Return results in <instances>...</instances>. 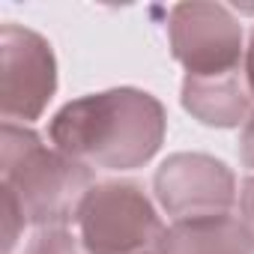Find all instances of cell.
Listing matches in <instances>:
<instances>
[{
  "label": "cell",
  "mask_w": 254,
  "mask_h": 254,
  "mask_svg": "<svg viewBox=\"0 0 254 254\" xmlns=\"http://www.w3.org/2000/svg\"><path fill=\"white\" fill-rule=\"evenodd\" d=\"M239 218H242V224L251 230V236H254V177H248L245 183H242V191H239Z\"/></svg>",
  "instance_id": "cell-11"
},
{
  "label": "cell",
  "mask_w": 254,
  "mask_h": 254,
  "mask_svg": "<svg viewBox=\"0 0 254 254\" xmlns=\"http://www.w3.org/2000/svg\"><path fill=\"white\" fill-rule=\"evenodd\" d=\"M0 197H3V254H12V248L18 242V233H21V227L27 221H24V215H21V209H18L12 194L0 191Z\"/></svg>",
  "instance_id": "cell-10"
},
{
  "label": "cell",
  "mask_w": 254,
  "mask_h": 254,
  "mask_svg": "<svg viewBox=\"0 0 254 254\" xmlns=\"http://www.w3.org/2000/svg\"><path fill=\"white\" fill-rule=\"evenodd\" d=\"M159 206L177 221H200L230 215L236 203L233 171L206 153H174L153 177Z\"/></svg>",
  "instance_id": "cell-6"
},
{
  "label": "cell",
  "mask_w": 254,
  "mask_h": 254,
  "mask_svg": "<svg viewBox=\"0 0 254 254\" xmlns=\"http://www.w3.org/2000/svg\"><path fill=\"white\" fill-rule=\"evenodd\" d=\"M57 90V60L51 42L36 30L0 27V114L3 123L30 126L42 117Z\"/></svg>",
  "instance_id": "cell-5"
},
{
  "label": "cell",
  "mask_w": 254,
  "mask_h": 254,
  "mask_svg": "<svg viewBox=\"0 0 254 254\" xmlns=\"http://www.w3.org/2000/svg\"><path fill=\"white\" fill-rule=\"evenodd\" d=\"M183 108L203 126L215 129H233L245 126V120L254 111V96L248 90L245 66L227 75H186L183 78Z\"/></svg>",
  "instance_id": "cell-7"
},
{
  "label": "cell",
  "mask_w": 254,
  "mask_h": 254,
  "mask_svg": "<svg viewBox=\"0 0 254 254\" xmlns=\"http://www.w3.org/2000/svg\"><path fill=\"white\" fill-rule=\"evenodd\" d=\"M168 39L186 75H227L245 66L242 24L221 3H177L168 15Z\"/></svg>",
  "instance_id": "cell-4"
},
{
  "label": "cell",
  "mask_w": 254,
  "mask_h": 254,
  "mask_svg": "<svg viewBox=\"0 0 254 254\" xmlns=\"http://www.w3.org/2000/svg\"><path fill=\"white\" fill-rule=\"evenodd\" d=\"M93 171L57 147H45L30 126L3 123L0 132V191L15 197L27 224L66 227L78 221L93 189Z\"/></svg>",
  "instance_id": "cell-2"
},
{
  "label": "cell",
  "mask_w": 254,
  "mask_h": 254,
  "mask_svg": "<svg viewBox=\"0 0 254 254\" xmlns=\"http://www.w3.org/2000/svg\"><path fill=\"white\" fill-rule=\"evenodd\" d=\"M239 159L245 168H254V111L242 126V135H239Z\"/></svg>",
  "instance_id": "cell-12"
},
{
  "label": "cell",
  "mask_w": 254,
  "mask_h": 254,
  "mask_svg": "<svg viewBox=\"0 0 254 254\" xmlns=\"http://www.w3.org/2000/svg\"><path fill=\"white\" fill-rule=\"evenodd\" d=\"M24 254H87V248L66 227H45V230H36Z\"/></svg>",
  "instance_id": "cell-9"
},
{
  "label": "cell",
  "mask_w": 254,
  "mask_h": 254,
  "mask_svg": "<svg viewBox=\"0 0 254 254\" xmlns=\"http://www.w3.org/2000/svg\"><path fill=\"white\" fill-rule=\"evenodd\" d=\"M162 254H254V236L233 215L177 221L165 233Z\"/></svg>",
  "instance_id": "cell-8"
},
{
  "label": "cell",
  "mask_w": 254,
  "mask_h": 254,
  "mask_svg": "<svg viewBox=\"0 0 254 254\" xmlns=\"http://www.w3.org/2000/svg\"><path fill=\"white\" fill-rule=\"evenodd\" d=\"M245 78H248V90L254 96V30H251L248 48H245Z\"/></svg>",
  "instance_id": "cell-13"
},
{
  "label": "cell",
  "mask_w": 254,
  "mask_h": 254,
  "mask_svg": "<svg viewBox=\"0 0 254 254\" xmlns=\"http://www.w3.org/2000/svg\"><path fill=\"white\" fill-rule=\"evenodd\" d=\"M87 254H162L168 227L153 200L132 180H105L90 189L78 212Z\"/></svg>",
  "instance_id": "cell-3"
},
{
  "label": "cell",
  "mask_w": 254,
  "mask_h": 254,
  "mask_svg": "<svg viewBox=\"0 0 254 254\" xmlns=\"http://www.w3.org/2000/svg\"><path fill=\"white\" fill-rule=\"evenodd\" d=\"M168 117L162 102L138 87H114L66 102L51 126V144L87 168L135 171L162 147Z\"/></svg>",
  "instance_id": "cell-1"
}]
</instances>
